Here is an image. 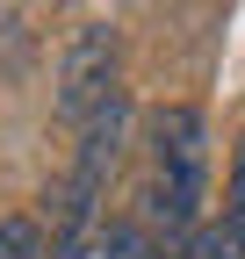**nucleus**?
Returning <instances> with one entry per match:
<instances>
[{"label":"nucleus","mask_w":245,"mask_h":259,"mask_svg":"<svg viewBox=\"0 0 245 259\" xmlns=\"http://www.w3.org/2000/svg\"><path fill=\"white\" fill-rule=\"evenodd\" d=\"M224 231L238 238V252H245V137H238V151H231V187H224Z\"/></svg>","instance_id":"39448f33"},{"label":"nucleus","mask_w":245,"mask_h":259,"mask_svg":"<svg viewBox=\"0 0 245 259\" xmlns=\"http://www.w3.org/2000/svg\"><path fill=\"white\" fill-rule=\"evenodd\" d=\"M123 122H130V101L108 94V101L79 122V151H72V173L58 187V209H51V259H87L101 238V202H108V180H115V158H123Z\"/></svg>","instance_id":"f03ea898"},{"label":"nucleus","mask_w":245,"mask_h":259,"mask_svg":"<svg viewBox=\"0 0 245 259\" xmlns=\"http://www.w3.org/2000/svg\"><path fill=\"white\" fill-rule=\"evenodd\" d=\"M0 259H44V231L29 216H0Z\"/></svg>","instance_id":"423d86ee"},{"label":"nucleus","mask_w":245,"mask_h":259,"mask_svg":"<svg viewBox=\"0 0 245 259\" xmlns=\"http://www.w3.org/2000/svg\"><path fill=\"white\" fill-rule=\"evenodd\" d=\"M87 259H159V245H151V231H137V223H115V231L94 238Z\"/></svg>","instance_id":"20e7f679"},{"label":"nucleus","mask_w":245,"mask_h":259,"mask_svg":"<svg viewBox=\"0 0 245 259\" xmlns=\"http://www.w3.org/2000/svg\"><path fill=\"white\" fill-rule=\"evenodd\" d=\"M151 144V223L180 245L188 231H202L209 209V115L195 101H166L144 122Z\"/></svg>","instance_id":"f257e3e1"},{"label":"nucleus","mask_w":245,"mask_h":259,"mask_svg":"<svg viewBox=\"0 0 245 259\" xmlns=\"http://www.w3.org/2000/svg\"><path fill=\"white\" fill-rule=\"evenodd\" d=\"M115 87V29L101 22H79L72 29V44H65V72H58V115L65 122H87Z\"/></svg>","instance_id":"7ed1b4c3"}]
</instances>
